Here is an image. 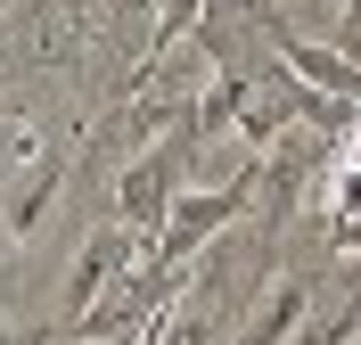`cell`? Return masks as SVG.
Instances as JSON below:
<instances>
[{
	"label": "cell",
	"mask_w": 361,
	"mask_h": 345,
	"mask_svg": "<svg viewBox=\"0 0 361 345\" xmlns=\"http://www.w3.org/2000/svg\"><path fill=\"white\" fill-rule=\"evenodd\" d=\"M8 164H17V173L49 164V157H42V132H33V123H8Z\"/></svg>",
	"instance_id": "obj_6"
},
{
	"label": "cell",
	"mask_w": 361,
	"mask_h": 345,
	"mask_svg": "<svg viewBox=\"0 0 361 345\" xmlns=\"http://www.w3.org/2000/svg\"><path fill=\"white\" fill-rule=\"evenodd\" d=\"M148 345H214V304H205V296L173 304V313L148 329Z\"/></svg>",
	"instance_id": "obj_5"
},
{
	"label": "cell",
	"mask_w": 361,
	"mask_h": 345,
	"mask_svg": "<svg viewBox=\"0 0 361 345\" xmlns=\"http://www.w3.org/2000/svg\"><path fill=\"white\" fill-rule=\"evenodd\" d=\"M197 157H205V132H197V115H189V123H173L157 148H140V157L115 173V222L140 230V247L164 238L173 206L189 198V164H197Z\"/></svg>",
	"instance_id": "obj_1"
},
{
	"label": "cell",
	"mask_w": 361,
	"mask_h": 345,
	"mask_svg": "<svg viewBox=\"0 0 361 345\" xmlns=\"http://www.w3.org/2000/svg\"><path fill=\"white\" fill-rule=\"evenodd\" d=\"M140 255H148V247H140V230H123V222H115V230H90L82 255H74V272H66V288H58V321H49V337H66L90 304H107V288L132 272Z\"/></svg>",
	"instance_id": "obj_3"
},
{
	"label": "cell",
	"mask_w": 361,
	"mask_h": 345,
	"mask_svg": "<svg viewBox=\"0 0 361 345\" xmlns=\"http://www.w3.org/2000/svg\"><path fill=\"white\" fill-rule=\"evenodd\" d=\"M337 49L361 58V0H337Z\"/></svg>",
	"instance_id": "obj_7"
},
{
	"label": "cell",
	"mask_w": 361,
	"mask_h": 345,
	"mask_svg": "<svg viewBox=\"0 0 361 345\" xmlns=\"http://www.w3.org/2000/svg\"><path fill=\"white\" fill-rule=\"evenodd\" d=\"M255 189H263V157H247L238 173H230V181L189 189V198L173 206V222H164V238H157L148 255H157V263H173V272H189V263H197V255L214 247V238H222L238 214H247V198H255Z\"/></svg>",
	"instance_id": "obj_2"
},
{
	"label": "cell",
	"mask_w": 361,
	"mask_h": 345,
	"mask_svg": "<svg viewBox=\"0 0 361 345\" xmlns=\"http://www.w3.org/2000/svg\"><path fill=\"white\" fill-rule=\"evenodd\" d=\"M107 345H148V337H107Z\"/></svg>",
	"instance_id": "obj_8"
},
{
	"label": "cell",
	"mask_w": 361,
	"mask_h": 345,
	"mask_svg": "<svg viewBox=\"0 0 361 345\" xmlns=\"http://www.w3.org/2000/svg\"><path fill=\"white\" fill-rule=\"evenodd\" d=\"M58 181H66L58 164H33V173L17 181V198H8V238H33V230H42V214H49V198H58Z\"/></svg>",
	"instance_id": "obj_4"
}]
</instances>
